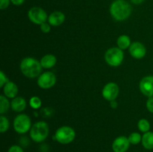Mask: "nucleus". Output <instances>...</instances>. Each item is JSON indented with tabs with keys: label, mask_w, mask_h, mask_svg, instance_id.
Returning a JSON list of instances; mask_svg holds the SVG:
<instances>
[{
	"label": "nucleus",
	"mask_w": 153,
	"mask_h": 152,
	"mask_svg": "<svg viewBox=\"0 0 153 152\" xmlns=\"http://www.w3.org/2000/svg\"><path fill=\"white\" fill-rule=\"evenodd\" d=\"M137 128L140 130V131L144 133L148 132V131H150V123H149V121L146 119H141L138 121L137 122Z\"/></svg>",
	"instance_id": "obj_20"
},
{
	"label": "nucleus",
	"mask_w": 153,
	"mask_h": 152,
	"mask_svg": "<svg viewBox=\"0 0 153 152\" xmlns=\"http://www.w3.org/2000/svg\"><path fill=\"white\" fill-rule=\"evenodd\" d=\"M139 88L143 95L150 98L153 97V76L147 75L140 81Z\"/></svg>",
	"instance_id": "obj_10"
},
{
	"label": "nucleus",
	"mask_w": 153,
	"mask_h": 152,
	"mask_svg": "<svg viewBox=\"0 0 153 152\" xmlns=\"http://www.w3.org/2000/svg\"><path fill=\"white\" fill-rule=\"evenodd\" d=\"M9 127H10V122L7 118H6L3 115H1L0 116V132L2 134L6 132L9 129Z\"/></svg>",
	"instance_id": "obj_21"
},
{
	"label": "nucleus",
	"mask_w": 153,
	"mask_h": 152,
	"mask_svg": "<svg viewBox=\"0 0 153 152\" xmlns=\"http://www.w3.org/2000/svg\"><path fill=\"white\" fill-rule=\"evenodd\" d=\"M49 134V125L43 121L35 122L30 130V137L31 140L37 143L44 142L47 139Z\"/></svg>",
	"instance_id": "obj_3"
},
{
	"label": "nucleus",
	"mask_w": 153,
	"mask_h": 152,
	"mask_svg": "<svg viewBox=\"0 0 153 152\" xmlns=\"http://www.w3.org/2000/svg\"><path fill=\"white\" fill-rule=\"evenodd\" d=\"M19 89L18 86L14 82L8 81L4 86H3V92L4 95L7 98H14L17 95Z\"/></svg>",
	"instance_id": "obj_14"
},
{
	"label": "nucleus",
	"mask_w": 153,
	"mask_h": 152,
	"mask_svg": "<svg viewBox=\"0 0 153 152\" xmlns=\"http://www.w3.org/2000/svg\"><path fill=\"white\" fill-rule=\"evenodd\" d=\"M8 81V78L6 77L4 73L2 71L0 72V87H3Z\"/></svg>",
	"instance_id": "obj_24"
},
{
	"label": "nucleus",
	"mask_w": 153,
	"mask_h": 152,
	"mask_svg": "<svg viewBox=\"0 0 153 152\" xmlns=\"http://www.w3.org/2000/svg\"><path fill=\"white\" fill-rule=\"evenodd\" d=\"M76 138V131L70 126H62L56 130L53 139L58 143L68 145L73 142Z\"/></svg>",
	"instance_id": "obj_4"
},
{
	"label": "nucleus",
	"mask_w": 153,
	"mask_h": 152,
	"mask_svg": "<svg viewBox=\"0 0 153 152\" xmlns=\"http://www.w3.org/2000/svg\"><path fill=\"white\" fill-rule=\"evenodd\" d=\"M10 2L14 5L19 6L23 4L25 2V0H10Z\"/></svg>",
	"instance_id": "obj_29"
},
{
	"label": "nucleus",
	"mask_w": 153,
	"mask_h": 152,
	"mask_svg": "<svg viewBox=\"0 0 153 152\" xmlns=\"http://www.w3.org/2000/svg\"><path fill=\"white\" fill-rule=\"evenodd\" d=\"M10 107V103L5 95H1L0 96V114L4 115L8 111Z\"/></svg>",
	"instance_id": "obj_19"
},
{
	"label": "nucleus",
	"mask_w": 153,
	"mask_h": 152,
	"mask_svg": "<svg viewBox=\"0 0 153 152\" xmlns=\"http://www.w3.org/2000/svg\"><path fill=\"white\" fill-rule=\"evenodd\" d=\"M7 152H24L23 148L18 145H13L9 148Z\"/></svg>",
	"instance_id": "obj_26"
},
{
	"label": "nucleus",
	"mask_w": 153,
	"mask_h": 152,
	"mask_svg": "<svg viewBox=\"0 0 153 152\" xmlns=\"http://www.w3.org/2000/svg\"><path fill=\"white\" fill-rule=\"evenodd\" d=\"M129 140L125 136L117 137L112 142L111 148L114 152H126L130 147Z\"/></svg>",
	"instance_id": "obj_11"
},
{
	"label": "nucleus",
	"mask_w": 153,
	"mask_h": 152,
	"mask_svg": "<svg viewBox=\"0 0 153 152\" xmlns=\"http://www.w3.org/2000/svg\"><path fill=\"white\" fill-rule=\"evenodd\" d=\"M56 76L52 72H45L37 78V85L43 89H48L54 86L56 83Z\"/></svg>",
	"instance_id": "obj_8"
},
{
	"label": "nucleus",
	"mask_w": 153,
	"mask_h": 152,
	"mask_svg": "<svg viewBox=\"0 0 153 152\" xmlns=\"http://www.w3.org/2000/svg\"><path fill=\"white\" fill-rule=\"evenodd\" d=\"M31 128V121L29 116L20 113L13 120V129L17 134H24L29 131Z\"/></svg>",
	"instance_id": "obj_6"
},
{
	"label": "nucleus",
	"mask_w": 153,
	"mask_h": 152,
	"mask_svg": "<svg viewBox=\"0 0 153 152\" xmlns=\"http://www.w3.org/2000/svg\"><path fill=\"white\" fill-rule=\"evenodd\" d=\"M128 140H129L131 145H135L139 144V143L141 142L142 140V136L140 135L139 133L137 132H133L128 136Z\"/></svg>",
	"instance_id": "obj_22"
},
{
	"label": "nucleus",
	"mask_w": 153,
	"mask_h": 152,
	"mask_svg": "<svg viewBox=\"0 0 153 152\" xmlns=\"http://www.w3.org/2000/svg\"><path fill=\"white\" fill-rule=\"evenodd\" d=\"M141 144L143 147L146 150H152L153 149V132L148 131L144 133L142 136Z\"/></svg>",
	"instance_id": "obj_17"
},
{
	"label": "nucleus",
	"mask_w": 153,
	"mask_h": 152,
	"mask_svg": "<svg viewBox=\"0 0 153 152\" xmlns=\"http://www.w3.org/2000/svg\"><path fill=\"white\" fill-rule=\"evenodd\" d=\"M132 8L126 0H115L110 6V13L117 21H124L131 14Z\"/></svg>",
	"instance_id": "obj_1"
},
{
	"label": "nucleus",
	"mask_w": 153,
	"mask_h": 152,
	"mask_svg": "<svg viewBox=\"0 0 153 152\" xmlns=\"http://www.w3.org/2000/svg\"><path fill=\"white\" fill-rule=\"evenodd\" d=\"M124 59V52L118 47L110 48L105 54V61L108 65L113 67L119 66Z\"/></svg>",
	"instance_id": "obj_5"
},
{
	"label": "nucleus",
	"mask_w": 153,
	"mask_h": 152,
	"mask_svg": "<svg viewBox=\"0 0 153 152\" xmlns=\"http://www.w3.org/2000/svg\"><path fill=\"white\" fill-rule=\"evenodd\" d=\"M40 62L43 69H51L56 64L57 59L55 55H46L40 59Z\"/></svg>",
	"instance_id": "obj_16"
},
{
	"label": "nucleus",
	"mask_w": 153,
	"mask_h": 152,
	"mask_svg": "<svg viewBox=\"0 0 153 152\" xmlns=\"http://www.w3.org/2000/svg\"><path fill=\"white\" fill-rule=\"evenodd\" d=\"M130 55L135 59H142L146 54V47L140 42H134L128 49Z\"/></svg>",
	"instance_id": "obj_12"
},
{
	"label": "nucleus",
	"mask_w": 153,
	"mask_h": 152,
	"mask_svg": "<svg viewBox=\"0 0 153 152\" xmlns=\"http://www.w3.org/2000/svg\"><path fill=\"white\" fill-rule=\"evenodd\" d=\"M146 108L148 111L150 112L151 113H153V97H150L148 98L146 101Z\"/></svg>",
	"instance_id": "obj_27"
},
{
	"label": "nucleus",
	"mask_w": 153,
	"mask_h": 152,
	"mask_svg": "<svg viewBox=\"0 0 153 152\" xmlns=\"http://www.w3.org/2000/svg\"><path fill=\"white\" fill-rule=\"evenodd\" d=\"M10 107L16 113L22 112L26 107V101L22 97H16L13 98L10 102Z\"/></svg>",
	"instance_id": "obj_15"
},
{
	"label": "nucleus",
	"mask_w": 153,
	"mask_h": 152,
	"mask_svg": "<svg viewBox=\"0 0 153 152\" xmlns=\"http://www.w3.org/2000/svg\"><path fill=\"white\" fill-rule=\"evenodd\" d=\"M29 104L31 108L34 109V110H37V109L40 108V107H41L42 101L39 97L33 96L30 98Z\"/></svg>",
	"instance_id": "obj_23"
},
{
	"label": "nucleus",
	"mask_w": 153,
	"mask_h": 152,
	"mask_svg": "<svg viewBox=\"0 0 153 152\" xmlns=\"http://www.w3.org/2000/svg\"><path fill=\"white\" fill-rule=\"evenodd\" d=\"M28 17L31 22L40 25L47 21L49 16L43 8L40 7H33L28 10Z\"/></svg>",
	"instance_id": "obj_7"
},
{
	"label": "nucleus",
	"mask_w": 153,
	"mask_h": 152,
	"mask_svg": "<svg viewBox=\"0 0 153 152\" xmlns=\"http://www.w3.org/2000/svg\"><path fill=\"white\" fill-rule=\"evenodd\" d=\"M65 21V15L61 11H54L48 17V22L52 26H59Z\"/></svg>",
	"instance_id": "obj_13"
},
{
	"label": "nucleus",
	"mask_w": 153,
	"mask_h": 152,
	"mask_svg": "<svg viewBox=\"0 0 153 152\" xmlns=\"http://www.w3.org/2000/svg\"><path fill=\"white\" fill-rule=\"evenodd\" d=\"M42 66L40 61L34 58H25L20 63V70L22 74L28 78L38 77L41 75Z\"/></svg>",
	"instance_id": "obj_2"
},
{
	"label": "nucleus",
	"mask_w": 153,
	"mask_h": 152,
	"mask_svg": "<svg viewBox=\"0 0 153 152\" xmlns=\"http://www.w3.org/2000/svg\"><path fill=\"white\" fill-rule=\"evenodd\" d=\"M110 104H111V107L114 109L117 108V105H118V104H117V102L116 100H114V101H110Z\"/></svg>",
	"instance_id": "obj_30"
},
{
	"label": "nucleus",
	"mask_w": 153,
	"mask_h": 152,
	"mask_svg": "<svg viewBox=\"0 0 153 152\" xmlns=\"http://www.w3.org/2000/svg\"><path fill=\"white\" fill-rule=\"evenodd\" d=\"M40 30H41L42 32L45 33V34H47L51 30V25L49 22H44L42 25H40Z\"/></svg>",
	"instance_id": "obj_25"
},
{
	"label": "nucleus",
	"mask_w": 153,
	"mask_h": 152,
	"mask_svg": "<svg viewBox=\"0 0 153 152\" xmlns=\"http://www.w3.org/2000/svg\"><path fill=\"white\" fill-rule=\"evenodd\" d=\"M119 92L120 88L118 85L114 82H110L105 85L102 91V95L105 99L108 101H111L116 100L119 95Z\"/></svg>",
	"instance_id": "obj_9"
},
{
	"label": "nucleus",
	"mask_w": 153,
	"mask_h": 152,
	"mask_svg": "<svg viewBox=\"0 0 153 152\" xmlns=\"http://www.w3.org/2000/svg\"><path fill=\"white\" fill-rule=\"evenodd\" d=\"M10 3V0H0V9L4 10L9 6Z\"/></svg>",
	"instance_id": "obj_28"
},
{
	"label": "nucleus",
	"mask_w": 153,
	"mask_h": 152,
	"mask_svg": "<svg viewBox=\"0 0 153 152\" xmlns=\"http://www.w3.org/2000/svg\"><path fill=\"white\" fill-rule=\"evenodd\" d=\"M130 1L134 4H140L141 3H143L145 0H130Z\"/></svg>",
	"instance_id": "obj_31"
},
{
	"label": "nucleus",
	"mask_w": 153,
	"mask_h": 152,
	"mask_svg": "<svg viewBox=\"0 0 153 152\" xmlns=\"http://www.w3.org/2000/svg\"><path fill=\"white\" fill-rule=\"evenodd\" d=\"M117 47L122 49V50L129 49L130 46L131 44V39L128 36L126 35V34H123V35L120 36L117 38Z\"/></svg>",
	"instance_id": "obj_18"
}]
</instances>
